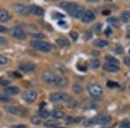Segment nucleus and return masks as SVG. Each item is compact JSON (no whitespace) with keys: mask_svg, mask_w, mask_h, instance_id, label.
<instances>
[{"mask_svg":"<svg viewBox=\"0 0 130 128\" xmlns=\"http://www.w3.org/2000/svg\"><path fill=\"white\" fill-rule=\"evenodd\" d=\"M60 7L64 10L67 13H69L71 16L75 18H80L83 16L84 10L83 8L78 4L75 3H69V2H62L60 4Z\"/></svg>","mask_w":130,"mask_h":128,"instance_id":"1","label":"nucleus"},{"mask_svg":"<svg viewBox=\"0 0 130 128\" xmlns=\"http://www.w3.org/2000/svg\"><path fill=\"white\" fill-rule=\"evenodd\" d=\"M30 44L34 49L37 50V51L41 52H50L52 49V45L49 43L43 41H36V40H32L30 41Z\"/></svg>","mask_w":130,"mask_h":128,"instance_id":"2","label":"nucleus"},{"mask_svg":"<svg viewBox=\"0 0 130 128\" xmlns=\"http://www.w3.org/2000/svg\"><path fill=\"white\" fill-rule=\"evenodd\" d=\"M41 77H42V80L47 84H54V85H56V86L59 83V81L61 79V77H59L58 75H56V74H54L53 72L49 71V70H46L44 72H43Z\"/></svg>","mask_w":130,"mask_h":128,"instance_id":"3","label":"nucleus"},{"mask_svg":"<svg viewBox=\"0 0 130 128\" xmlns=\"http://www.w3.org/2000/svg\"><path fill=\"white\" fill-rule=\"evenodd\" d=\"M88 91L94 98H99L103 94V89L98 83H89L88 85Z\"/></svg>","mask_w":130,"mask_h":128,"instance_id":"4","label":"nucleus"},{"mask_svg":"<svg viewBox=\"0 0 130 128\" xmlns=\"http://www.w3.org/2000/svg\"><path fill=\"white\" fill-rule=\"evenodd\" d=\"M50 100L52 102H62V101H68L70 100V96L63 92H56L50 94Z\"/></svg>","mask_w":130,"mask_h":128,"instance_id":"5","label":"nucleus"},{"mask_svg":"<svg viewBox=\"0 0 130 128\" xmlns=\"http://www.w3.org/2000/svg\"><path fill=\"white\" fill-rule=\"evenodd\" d=\"M10 34L13 37L18 39V40H24L26 38V34H25L24 30H23L19 26H14L10 29Z\"/></svg>","mask_w":130,"mask_h":128,"instance_id":"6","label":"nucleus"},{"mask_svg":"<svg viewBox=\"0 0 130 128\" xmlns=\"http://www.w3.org/2000/svg\"><path fill=\"white\" fill-rule=\"evenodd\" d=\"M37 93L35 90H27L24 91L22 94V98L27 103H32L37 100Z\"/></svg>","mask_w":130,"mask_h":128,"instance_id":"7","label":"nucleus"},{"mask_svg":"<svg viewBox=\"0 0 130 128\" xmlns=\"http://www.w3.org/2000/svg\"><path fill=\"white\" fill-rule=\"evenodd\" d=\"M13 9L17 13H18L19 15H22V16H29L30 13V10H29V7H27L26 5H23V4H19V3L14 4Z\"/></svg>","mask_w":130,"mask_h":128,"instance_id":"8","label":"nucleus"},{"mask_svg":"<svg viewBox=\"0 0 130 128\" xmlns=\"http://www.w3.org/2000/svg\"><path fill=\"white\" fill-rule=\"evenodd\" d=\"M36 68V66L32 62H23L18 65V69L22 72L24 73H30L33 72Z\"/></svg>","mask_w":130,"mask_h":128,"instance_id":"9","label":"nucleus"},{"mask_svg":"<svg viewBox=\"0 0 130 128\" xmlns=\"http://www.w3.org/2000/svg\"><path fill=\"white\" fill-rule=\"evenodd\" d=\"M95 119H96V125H105L111 122L112 118H111L109 115H99V116L95 117Z\"/></svg>","mask_w":130,"mask_h":128,"instance_id":"10","label":"nucleus"},{"mask_svg":"<svg viewBox=\"0 0 130 128\" xmlns=\"http://www.w3.org/2000/svg\"><path fill=\"white\" fill-rule=\"evenodd\" d=\"M95 19V15L92 10H86L82 16V21L85 24L90 23Z\"/></svg>","mask_w":130,"mask_h":128,"instance_id":"11","label":"nucleus"},{"mask_svg":"<svg viewBox=\"0 0 130 128\" xmlns=\"http://www.w3.org/2000/svg\"><path fill=\"white\" fill-rule=\"evenodd\" d=\"M29 10H30V12L31 14L35 16H43V13H44V10H43V8H41L40 6H37L36 5H31L30 7H29Z\"/></svg>","mask_w":130,"mask_h":128,"instance_id":"12","label":"nucleus"},{"mask_svg":"<svg viewBox=\"0 0 130 128\" xmlns=\"http://www.w3.org/2000/svg\"><path fill=\"white\" fill-rule=\"evenodd\" d=\"M4 109L6 111L7 113H10V114H13V115H20L22 111H21L20 108L17 107V106H5Z\"/></svg>","mask_w":130,"mask_h":128,"instance_id":"13","label":"nucleus"},{"mask_svg":"<svg viewBox=\"0 0 130 128\" xmlns=\"http://www.w3.org/2000/svg\"><path fill=\"white\" fill-rule=\"evenodd\" d=\"M103 69L107 72H111V73H115L117 71L120 70L118 65H115V64H111L109 62L108 63H104L103 65Z\"/></svg>","mask_w":130,"mask_h":128,"instance_id":"14","label":"nucleus"},{"mask_svg":"<svg viewBox=\"0 0 130 128\" xmlns=\"http://www.w3.org/2000/svg\"><path fill=\"white\" fill-rule=\"evenodd\" d=\"M11 16L7 10L5 9H0V22H8Z\"/></svg>","mask_w":130,"mask_h":128,"instance_id":"15","label":"nucleus"},{"mask_svg":"<svg viewBox=\"0 0 130 128\" xmlns=\"http://www.w3.org/2000/svg\"><path fill=\"white\" fill-rule=\"evenodd\" d=\"M5 93L8 95H17L19 94V88L15 86L12 87H8L5 89Z\"/></svg>","mask_w":130,"mask_h":128,"instance_id":"16","label":"nucleus"},{"mask_svg":"<svg viewBox=\"0 0 130 128\" xmlns=\"http://www.w3.org/2000/svg\"><path fill=\"white\" fill-rule=\"evenodd\" d=\"M56 43H57V44L62 48L68 47V46L70 45V43H69L68 39L65 38V37H60V38H58L56 40Z\"/></svg>","mask_w":130,"mask_h":128,"instance_id":"17","label":"nucleus"},{"mask_svg":"<svg viewBox=\"0 0 130 128\" xmlns=\"http://www.w3.org/2000/svg\"><path fill=\"white\" fill-rule=\"evenodd\" d=\"M121 20L122 21L123 23L130 22V11H128V10H125V11L121 12Z\"/></svg>","mask_w":130,"mask_h":128,"instance_id":"18","label":"nucleus"},{"mask_svg":"<svg viewBox=\"0 0 130 128\" xmlns=\"http://www.w3.org/2000/svg\"><path fill=\"white\" fill-rule=\"evenodd\" d=\"M108 42L102 39H98L94 42V45L98 48H104V47H106V46H108Z\"/></svg>","mask_w":130,"mask_h":128,"instance_id":"19","label":"nucleus"},{"mask_svg":"<svg viewBox=\"0 0 130 128\" xmlns=\"http://www.w3.org/2000/svg\"><path fill=\"white\" fill-rule=\"evenodd\" d=\"M57 125L58 122L56 121L55 119H49V120H46L44 122V126L47 128H55Z\"/></svg>","mask_w":130,"mask_h":128,"instance_id":"20","label":"nucleus"},{"mask_svg":"<svg viewBox=\"0 0 130 128\" xmlns=\"http://www.w3.org/2000/svg\"><path fill=\"white\" fill-rule=\"evenodd\" d=\"M52 116H53V118L56 119H63L65 117V113L62 112V111H54L52 113Z\"/></svg>","mask_w":130,"mask_h":128,"instance_id":"21","label":"nucleus"},{"mask_svg":"<svg viewBox=\"0 0 130 128\" xmlns=\"http://www.w3.org/2000/svg\"><path fill=\"white\" fill-rule=\"evenodd\" d=\"M54 67H55V68L56 69V70L60 71V72H62V73H67V72H68V69H67L66 67H65L64 65H62V63H59V62L55 63Z\"/></svg>","mask_w":130,"mask_h":128,"instance_id":"22","label":"nucleus"},{"mask_svg":"<svg viewBox=\"0 0 130 128\" xmlns=\"http://www.w3.org/2000/svg\"><path fill=\"white\" fill-rule=\"evenodd\" d=\"M72 91L74 92L75 94H81L82 92H83V87L80 85V84L78 83H75L73 84L72 86Z\"/></svg>","mask_w":130,"mask_h":128,"instance_id":"23","label":"nucleus"},{"mask_svg":"<svg viewBox=\"0 0 130 128\" xmlns=\"http://www.w3.org/2000/svg\"><path fill=\"white\" fill-rule=\"evenodd\" d=\"M96 125L95 117V118L88 119L84 121V125H86V126H93V125Z\"/></svg>","mask_w":130,"mask_h":128,"instance_id":"24","label":"nucleus"},{"mask_svg":"<svg viewBox=\"0 0 130 128\" xmlns=\"http://www.w3.org/2000/svg\"><path fill=\"white\" fill-rule=\"evenodd\" d=\"M39 115H40L41 118L47 119V118H49V116L50 115V113L49 112V111L46 110V109L42 108L41 110H40V112H39Z\"/></svg>","mask_w":130,"mask_h":128,"instance_id":"25","label":"nucleus"},{"mask_svg":"<svg viewBox=\"0 0 130 128\" xmlns=\"http://www.w3.org/2000/svg\"><path fill=\"white\" fill-rule=\"evenodd\" d=\"M106 60L108 61L109 63L111 64H115V65H117L119 63V61L116 59V58H115L114 56H106Z\"/></svg>","mask_w":130,"mask_h":128,"instance_id":"26","label":"nucleus"},{"mask_svg":"<svg viewBox=\"0 0 130 128\" xmlns=\"http://www.w3.org/2000/svg\"><path fill=\"white\" fill-rule=\"evenodd\" d=\"M100 65H101V62L98 59H93V60H91V62H90V66H91V68H99Z\"/></svg>","mask_w":130,"mask_h":128,"instance_id":"27","label":"nucleus"},{"mask_svg":"<svg viewBox=\"0 0 130 128\" xmlns=\"http://www.w3.org/2000/svg\"><path fill=\"white\" fill-rule=\"evenodd\" d=\"M107 86L108 87H111V88H114V87H119L118 83L115 82V81H108L107 82Z\"/></svg>","mask_w":130,"mask_h":128,"instance_id":"28","label":"nucleus"},{"mask_svg":"<svg viewBox=\"0 0 130 128\" xmlns=\"http://www.w3.org/2000/svg\"><path fill=\"white\" fill-rule=\"evenodd\" d=\"M115 52L116 54H122L123 53V49H122V47L120 45H116L115 47Z\"/></svg>","mask_w":130,"mask_h":128,"instance_id":"29","label":"nucleus"},{"mask_svg":"<svg viewBox=\"0 0 130 128\" xmlns=\"http://www.w3.org/2000/svg\"><path fill=\"white\" fill-rule=\"evenodd\" d=\"M121 127L122 128H130V121L128 119H125L121 123Z\"/></svg>","mask_w":130,"mask_h":128,"instance_id":"30","label":"nucleus"},{"mask_svg":"<svg viewBox=\"0 0 130 128\" xmlns=\"http://www.w3.org/2000/svg\"><path fill=\"white\" fill-rule=\"evenodd\" d=\"M10 84V81L5 79H1L0 80V87H5V86L9 85Z\"/></svg>","mask_w":130,"mask_h":128,"instance_id":"31","label":"nucleus"},{"mask_svg":"<svg viewBox=\"0 0 130 128\" xmlns=\"http://www.w3.org/2000/svg\"><path fill=\"white\" fill-rule=\"evenodd\" d=\"M108 23H111V24L115 25V26H117V25H118V20H117V18H116V17H111V18H108Z\"/></svg>","mask_w":130,"mask_h":128,"instance_id":"32","label":"nucleus"},{"mask_svg":"<svg viewBox=\"0 0 130 128\" xmlns=\"http://www.w3.org/2000/svg\"><path fill=\"white\" fill-rule=\"evenodd\" d=\"M68 102H69V105H68L69 107H75V106H76V102H75V100H72V99H70V100H68Z\"/></svg>","mask_w":130,"mask_h":128,"instance_id":"33","label":"nucleus"},{"mask_svg":"<svg viewBox=\"0 0 130 128\" xmlns=\"http://www.w3.org/2000/svg\"><path fill=\"white\" fill-rule=\"evenodd\" d=\"M31 122H32L33 124H35V125H40V124H42V119L37 118V117H35V118L32 119Z\"/></svg>","mask_w":130,"mask_h":128,"instance_id":"34","label":"nucleus"},{"mask_svg":"<svg viewBox=\"0 0 130 128\" xmlns=\"http://www.w3.org/2000/svg\"><path fill=\"white\" fill-rule=\"evenodd\" d=\"M10 98L8 97V96H5V95H0V101L1 102H7L10 101Z\"/></svg>","mask_w":130,"mask_h":128,"instance_id":"35","label":"nucleus"},{"mask_svg":"<svg viewBox=\"0 0 130 128\" xmlns=\"http://www.w3.org/2000/svg\"><path fill=\"white\" fill-rule=\"evenodd\" d=\"M70 37L73 39V41H76L77 38H78V34H77L75 31H72V32H70Z\"/></svg>","mask_w":130,"mask_h":128,"instance_id":"36","label":"nucleus"},{"mask_svg":"<svg viewBox=\"0 0 130 128\" xmlns=\"http://www.w3.org/2000/svg\"><path fill=\"white\" fill-rule=\"evenodd\" d=\"M7 63V58L0 54V65H5Z\"/></svg>","mask_w":130,"mask_h":128,"instance_id":"37","label":"nucleus"},{"mask_svg":"<svg viewBox=\"0 0 130 128\" xmlns=\"http://www.w3.org/2000/svg\"><path fill=\"white\" fill-rule=\"evenodd\" d=\"M7 43H8L7 39L0 35V45H5V44H7Z\"/></svg>","mask_w":130,"mask_h":128,"instance_id":"38","label":"nucleus"},{"mask_svg":"<svg viewBox=\"0 0 130 128\" xmlns=\"http://www.w3.org/2000/svg\"><path fill=\"white\" fill-rule=\"evenodd\" d=\"M123 62H124V63L127 65V66L130 67V56H126L124 58V60H123Z\"/></svg>","mask_w":130,"mask_h":128,"instance_id":"39","label":"nucleus"},{"mask_svg":"<svg viewBox=\"0 0 130 128\" xmlns=\"http://www.w3.org/2000/svg\"><path fill=\"white\" fill-rule=\"evenodd\" d=\"M77 68H78L79 70L82 71V72H85V71L87 70V67H86V66H82V65H78V66H77Z\"/></svg>","mask_w":130,"mask_h":128,"instance_id":"40","label":"nucleus"},{"mask_svg":"<svg viewBox=\"0 0 130 128\" xmlns=\"http://www.w3.org/2000/svg\"><path fill=\"white\" fill-rule=\"evenodd\" d=\"M7 28L5 26H3V25H0V33H5L7 32Z\"/></svg>","mask_w":130,"mask_h":128,"instance_id":"41","label":"nucleus"},{"mask_svg":"<svg viewBox=\"0 0 130 128\" xmlns=\"http://www.w3.org/2000/svg\"><path fill=\"white\" fill-rule=\"evenodd\" d=\"M32 36L33 37H36V38H44V35H43V34H34V35H32Z\"/></svg>","mask_w":130,"mask_h":128,"instance_id":"42","label":"nucleus"},{"mask_svg":"<svg viewBox=\"0 0 130 128\" xmlns=\"http://www.w3.org/2000/svg\"><path fill=\"white\" fill-rule=\"evenodd\" d=\"M12 128H27V126L25 125H16L12 126Z\"/></svg>","mask_w":130,"mask_h":128,"instance_id":"43","label":"nucleus"},{"mask_svg":"<svg viewBox=\"0 0 130 128\" xmlns=\"http://www.w3.org/2000/svg\"><path fill=\"white\" fill-rule=\"evenodd\" d=\"M105 33H106V35H109L111 33H112V30H111L110 28H107V30H106V31H105Z\"/></svg>","mask_w":130,"mask_h":128,"instance_id":"44","label":"nucleus"},{"mask_svg":"<svg viewBox=\"0 0 130 128\" xmlns=\"http://www.w3.org/2000/svg\"><path fill=\"white\" fill-rule=\"evenodd\" d=\"M56 15H57V16H56V18H58V17H61V18H62V17H63V15H62V14H61V13H56Z\"/></svg>","mask_w":130,"mask_h":128,"instance_id":"45","label":"nucleus"},{"mask_svg":"<svg viewBox=\"0 0 130 128\" xmlns=\"http://www.w3.org/2000/svg\"><path fill=\"white\" fill-rule=\"evenodd\" d=\"M102 13H103V15H107V14H109V11H108V10H106V11H103Z\"/></svg>","mask_w":130,"mask_h":128,"instance_id":"46","label":"nucleus"},{"mask_svg":"<svg viewBox=\"0 0 130 128\" xmlns=\"http://www.w3.org/2000/svg\"><path fill=\"white\" fill-rule=\"evenodd\" d=\"M55 128H66V127H62V126H56Z\"/></svg>","mask_w":130,"mask_h":128,"instance_id":"47","label":"nucleus"},{"mask_svg":"<svg viewBox=\"0 0 130 128\" xmlns=\"http://www.w3.org/2000/svg\"><path fill=\"white\" fill-rule=\"evenodd\" d=\"M129 54H130V50H129Z\"/></svg>","mask_w":130,"mask_h":128,"instance_id":"48","label":"nucleus"},{"mask_svg":"<svg viewBox=\"0 0 130 128\" xmlns=\"http://www.w3.org/2000/svg\"><path fill=\"white\" fill-rule=\"evenodd\" d=\"M129 89H130V86H129Z\"/></svg>","mask_w":130,"mask_h":128,"instance_id":"49","label":"nucleus"}]
</instances>
